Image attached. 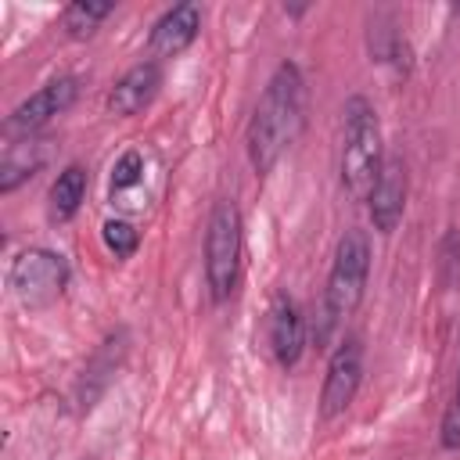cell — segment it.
I'll use <instances>...</instances> for the list:
<instances>
[{
    "label": "cell",
    "mask_w": 460,
    "mask_h": 460,
    "mask_svg": "<svg viewBox=\"0 0 460 460\" xmlns=\"http://www.w3.org/2000/svg\"><path fill=\"white\" fill-rule=\"evenodd\" d=\"M305 122V79L302 68L295 61H280L248 119V133H244V147H248V162L255 169V176L273 172V165L280 162V155L295 144V137L302 133Z\"/></svg>",
    "instance_id": "1"
},
{
    "label": "cell",
    "mask_w": 460,
    "mask_h": 460,
    "mask_svg": "<svg viewBox=\"0 0 460 460\" xmlns=\"http://www.w3.org/2000/svg\"><path fill=\"white\" fill-rule=\"evenodd\" d=\"M367 280H370V234L352 226L334 244V259L323 288V309L316 323V345H323L334 334V327L359 309L367 295Z\"/></svg>",
    "instance_id": "2"
},
{
    "label": "cell",
    "mask_w": 460,
    "mask_h": 460,
    "mask_svg": "<svg viewBox=\"0 0 460 460\" xmlns=\"http://www.w3.org/2000/svg\"><path fill=\"white\" fill-rule=\"evenodd\" d=\"M345 115V137H341V187L352 201H367L374 190V180L385 165V140L374 104L363 93H352L341 108Z\"/></svg>",
    "instance_id": "3"
},
{
    "label": "cell",
    "mask_w": 460,
    "mask_h": 460,
    "mask_svg": "<svg viewBox=\"0 0 460 460\" xmlns=\"http://www.w3.org/2000/svg\"><path fill=\"white\" fill-rule=\"evenodd\" d=\"M241 252H244V223L234 201H216L205 226V288L216 305H223L241 277Z\"/></svg>",
    "instance_id": "4"
},
{
    "label": "cell",
    "mask_w": 460,
    "mask_h": 460,
    "mask_svg": "<svg viewBox=\"0 0 460 460\" xmlns=\"http://www.w3.org/2000/svg\"><path fill=\"white\" fill-rule=\"evenodd\" d=\"M68 280H72V266L54 248H25L14 255V262L7 270V284H11L14 298L29 309H43V305L58 302L65 295Z\"/></svg>",
    "instance_id": "5"
},
{
    "label": "cell",
    "mask_w": 460,
    "mask_h": 460,
    "mask_svg": "<svg viewBox=\"0 0 460 460\" xmlns=\"http://www.w3.org/2000/svg\"><path fill=\"white\" fill-rule=\"evenodd\" d=\"M359 385H363V341L356 334H345L327 359V374L320 388V417L323 420L341 417L352 406Z\"/></svg>",
    "instance_id": "6"
},
{
    "label": "cell",
    "mask_w": 460,
    "mask_h": 460,
    "mask_svg": "<svg viewBox=\"0 0 460 460\" xmlns=\"http://www.w3.org/2000/svg\"><path fill=\"white\" fill-rule=\"evenodd\" d=\"M75 97H79V79H75V75H58V79L43 83L36 93H29V97L7 115L4 129H7V133H25V137H29V133H36L40 126H47L54 115L68 111Z\"/></svg>",
    "instance_id": "7"
},
{
    "label": "cell",
    "mask_w": 460,
    "mask_h": 460,
    "mask_svg": "<svg viewBox=\"0 0 460 460\" xmlns=\"http://www.w3.org/2000/svg\"><path fill=\"white\" fill-rule=\"evenodd\" d=\"M367 212H370V226L381 237H392L395 226L402 223L406 212V162L399 155H385V165L374 180V190L367 198Z\"/></svg>",
    "instance_id": "8"
},
{
    "label": "cell",
    "mask_w": 460,
    "mask_h": 460,
    "mask_svg": "<svg viewBox=\"0 0 460 460\" xmlns=\"http://www.w3.org/2000/svg\"><path fill=\"white\" fill-rule=\"evenodd\" d=\"M201 32V7L194 0H183V4H172L169 11H162L147 32V54L155 61L162 58H176L183 54Z\"/></svg>",
    "instance_id": "9"
},
{
    "label": "cell",
    "mask_w": 460,
    "mask_h": 460,
    "mask_svg": "<svg viewBox=\"0 0 460 460\" xmlns=\"http://www.w3.org/2000/svg\"><path fill=\"white\" fill-rule=\"evenodd\" d=\"M266 334H270V349H273L277 367L291 370L302 359V352H305V316H302L298 302L288 291H277L273 295Z\"/></svg>",
    "instance_id": "10"
},
{
    "label": "cell",
    "mask_w": 460,
    "mask_h": 460,
    "mask_svg": "<svg viewBox=\"0 0 460 460\" xmlns=\"http://www.w3.org/2000/svg\"><path fill=\"white\" fill-rule=\"evenodd\" d=\"M158 86H162V61L147 58V61H137L129 72H122V79L111 86L108 93V111L119 115V119H133L140 115L155 97H158Z\"/></svg>",
    "instance_id": "11"
},
{
    "label": "cell",
    "mask_w": 460,
    "mask_h": 460,
    "mask_svg": "<svg viewBox=\"0 0 460 460\" xmlns=\"http://www.w3.org/2000/svg\"><path fill=\"white\" fill-rule=\"evenodd\" d=\"M126 331H119V334H111L97 352H93V359L86 363V370H83V381H79V406L83 410H90L93 406V399L108 388V381H111V374L119 370V356L126 352Z\"/></svg>",
    "instance_id": "12"
},
{
    "label": "cell",
    "mask_w": 460,
    "mask_h": 460,
    "mask_svg": "<svg viewBox=\"0 0 460 460\" xmlns=\"http://www.w3.org/2000/svg\"><path fill=\"white\" fill-rule=\"evenodd\" d=\"M50 219L54 223H68L79 208H83V198H86V169L79 162L65 165L58 172V180L50 183Z\"/></svg>",
    "instance_id": "13"
},
{
    "label": "cell",
    "mask_w": 460,
    "mask_h": 460,
    "mask_svg": "<svg viewBox=\"0 0 460 460\" xmlns=\"http://www.w3.org/2000/svg\"><path fill=\"white\" fill-rule=\"evenodd\" d=\"M40 165H43V151L32 140H29V147H11L0 165V194H11L18 183L32 180Z\"/></svg>",
    "instance_id": "14"
},
{
    "label": "cell",
    "mask_w": 460,
    "mask_h": 460,
    "mask_svg": "<svg viewBox=\"0 0 460 460\" xmlns=\"http://www.w3.org/2000/svg\"><path fill=\"white\" fill-rule=\"evenodd\" d=\"M115 11V4H68L65 11H61V29L72 36V40H86V36H93V29L108 18Z\"/></svg>",
    "instance_id": "15"
},
{
    "label": "cell",
    "mask_w": 460,
    "mask_h": 460,
    "mask_svg": "<svg viewBox=\"0 0 460 460\" xmlns=\"http://www.w3.org/2000/svg\"><path fill=\"white\" fill-rule=\"evenodd\" d=\"M101 241L104 248L115 255V259H129L137 248H140V230L129 223V219H108L101 226Z\"/></svg>",
    "instance_id": "16"
},
{
    "label": "cell",
    "mask_w": 460,
    "mask_h": 460,
    "mask_svg": "<svg viewBox=\"0 0 460 460\" xmlns=\"http://www.w3.org/2000/svg\"><path fill=\"white\" fill-rule=\"evenodd\" d=\"M144 180V155L137 151V147H129V151H122L119 155V162L111 165V198L115 194H122V190H129V187H137Z\"/></svg>",
    "instance_id": "17"
},
{
    "label": "cell",
    "mask_w": 460,
    "mask_h": 460,
    "mask_svg": "<svg viewBox=\"0 0 460 460\" xmlns=\"http://www.w3.org/2000/svg\"><path fill=\"white\" fill-rule=\"evenodd\" d=\"M438 446L446 453H456L460 449V363H456V385H453V399L442 413V424H438Z\"/></svg>",
    "instance_id": "18"
},
{
    "label": "cell",
    "mask_w": 460,
    "mask_h": 460,
    "mask_svg": "<svg viewBox=\"0 0 460 460\" xmlns=\"http://www.w3.org/2000/svg\"><path fill=\"white\" fill-rule=\"evenodd\" d=\"M438 273H442L446 284L460 273V234H456V226H449L442 244H438Z\"/></svg>",
    "instance_id": "19"
}]
</instances>
